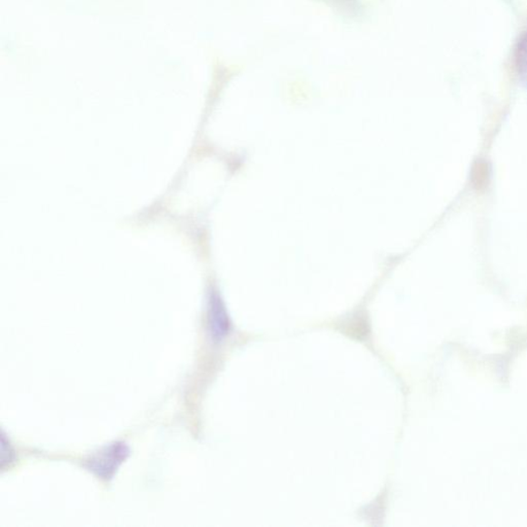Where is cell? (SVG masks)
Instances as JSON below:
<instances>
[{
	"label": "cell",
	"mask_w": 527,
	"mask_h": 527,
	"mask_svg": "<svg viewBox=\"0 0 527 527\" xmlns=\"http://www.w3.org/2000/svg\"><path fill=\"white\" fill-rule=\"evenodd\" d=\"M128 456L129 447L123 442H114L90 455L84 466L99 479L110 482Z\"/></svg>",
	"instance_id": "1"
},
{
	"label": "cell",
	"mask_w": 527,
	"mask_h": 527,
	"mask_svg": "<svg viewBox=\"0 0 527 527\" xmlns=\"http://www.w3.org/2000/svg\"><path fill=\"white\" fill-rule=\"evenodd\" d=\"M208 331L214 343H222L230 334L231 323L222 300L214 294L209 302Z\"/></svg>",
	"instance_id": "2"
},
{
	"label": "cell",
	"mask_w": 527,
	"mask_h": 527,
	"mask_svg": "<svg viewBox=\"0 0 527 527\" xmlns=\"http://www.w3.org/2000/svg\"><path fill=\"white\" fill-rule=\"evenodd\" d=\"M15 457V453L13 451V447L10 443V440H7L5 437V433L3 432L2 436V469L4 470L5 467L10 466V463L13 462Z\"/></svg>",
	"instance_id": "3"
}]
</instances>
